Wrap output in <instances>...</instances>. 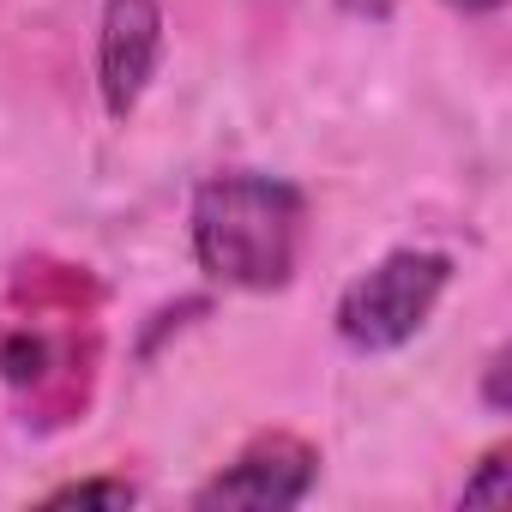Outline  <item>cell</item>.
<instances>
[{
  "label": "cell",
  "mask_w": 512,
  "mask_h": 512,
  "mask_svg": "<svg viewBox=\"0 0 512 512\" xmlns=\"http://www.w3.org/2000/svg\"><path fill=\"white\" fill-rule=\"evenodd\" d=\"M308 199L278 175H211L193 193V260L229 290H284L302 260Z\"/></svg>",
  "instance_id": "obj_1"
},
{
  "label": "cell",
  "mask_w": 512,
  "mask_h": 512,
  "mask_svg": "<svg viewBox=\"0 0 512 512\" xmlns=\"http://www.w3.org/2000/svg\"><path fill=\"white\" fill-rule=\"evenodd\" d=\"M446 284H452L446 253H416V247L386 253L374 272H362L338 296V338L350 350H398L428 326Z\"/></svg>",
  "instance_id": "obj_2"
},
{
  "label": "cell",
  "mask_w": 512,
  "mask_h": 512,
  "mask_svg": "<svg viewBox=\"0 0 512 512\" xmlns=\"http://www.w3.org/2000/svg\"><path fill=\"white\" fill-rule=\"evenodd\" d=\"M320 476V452L296 434H260L229 470H217L193 506H260V512H278V506H302L308 488Z\"/></svg>",
  "instance_id": "obj_3"
},
{
  "label": "cell",
  "mask_w": 512,
  "mask_h": 512,
  "mask_svg": "<svg viewBox=\"0 0 512 512\" xmlns=\"http://www.w3.org/2000/svg\"><path fill=\"white\" fill-rule=\"evenodd\" d=\"M163 55V7L157 0H109L103 7V31H97V85H103V109L115 121H127L157 73Z\"/></svg>",
  "instance_id": "obj_4"
},
{
  "label": "cell",
  "mask_w": 512,
  "mask_h": 512,
  "mask_svg": "<svg viewBox=\"0 0 512 512\" xmlns=\"http://www.w3.org/2000/svg\"><path fill=\"white\" fill-rule=\"evenodd\" d=\"M49 506H133V482L121 476H91V482H67L49 494Z\"/></svg>",
  "instance_id": "obj_5"
},
{
  "label": "cell",
  "mask_w": 512,
  "mask_h": 512,
  "mask_svg": "<svg viewBox=\"0 0 512 512\" xmlns=\"http://www.w3.org/2000/svg\"><path fill=\"white\" fill-rule=\"evenodd\" d=\"M500 494H506V446H494V452L482 458V470L464 482V506H470V500H500Z\"/></svg>",
  "instance_id": "obj_6"
},
{
  "label": "cell",
  "mask_w": 512,
  "mask_h": 512,
  "mask_svg": "<svg viewBox=\"0 0 512 512\" xmlns=\"http://www.w3.org/2000/svg\"><path fill=\"white\" fill-rule=\"evenodd\" d=\"M488 404H494V410H506V350L488 362Z\"/></svg>",
  "instance_id": "obj_7"
},
{
  "label": "cell",
  "mask_w": 512,
  "mask_h": 512,
  "mask_svg": "<svg viewBox=\"0 0 512 512\" xmlns=\"http://www.w3.org/2000/svg\"><path fill=\"white\" fill-rule=\"evenodd\" d=\"M452 13H494V7H506V0H446Z\"/></svg>",
  "instance_id": "obj_8"
}]
</instances>
